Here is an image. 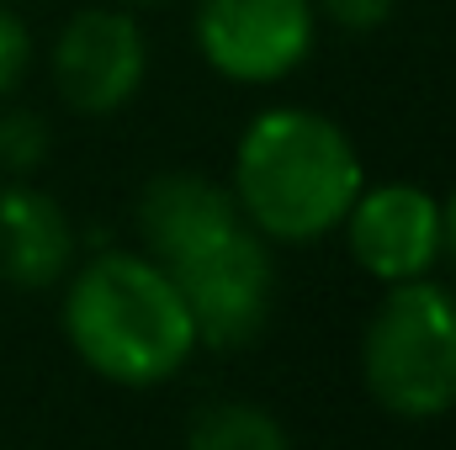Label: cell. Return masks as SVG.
<instances>
[{"instance_id": "1", "label": "cell", "mask_w": 456, "mask_h": 450, "mask_svg": "<svg viewBox=\"0 0 456 450\" xmlns=\"http://www.w3.org/2000/svg\"><path fill=\"white\" fill-rule=\"evenodd\" d=\"M133 218L149 260L175 281L197 344L244 350L260 339L276 297V265L228 186L197 170H165L143 186Z\"/></svg>"}, {"instance_id": "2", "label": "cell", "mask_w": 456, "mask_h": 450, "mask_svg": "<svg viewBox=\"0 0 456 450\" xmlns=\"http://www.w3.org/2000/svg\"><path fill=\"white\" fill-rule=\"evenodd\" d=\"M366 170L335 117L314 107L260 112L233 149V202L265 244H314L335 233Z\"/></svg>"}, {"instance_id": "3", "label": "cell", "mask_w": 456, "mask_h": 450, "mask_svg": "<svg viewBox=\"0 0 456 450\" xmlns=\"http://www.w3.org/2000/svg\"><path fill=\"white\" fill-rule=\"evenodd\" d=\"M64 339L117 387H159L197 355V324L175 281L149 260L107 249L86 260L64 292Z\"/></svg>"}, {"instance_id": "4", "label": "cell", "mask_w": 456, "mask_h": 450, "mask_svg": "<svg viewBox=\"0 0 456 450\" xmlns=\"http://www.w3.org/2000/svg\"><path fill=\"white\" fill-rule=\"evenodd\" d=\"M366 392L409 424L456 408V292L419 276L387 286L361 334Z\"/></svg>"}, {"instance_id": "5", "label": "cell", "mask_w": 456, "mask_h": 450, "mask_svg": "<svg viewBox=\"0 0 456 450\" xmlns=\"http://www.w3.org/2000/svg\"><path fill=\"white\" fill-rule=\"evenodd\" d=\"M197 53L233 85H276L297 75L319 43L314 0H197Z\"/></svg>"}, {"instance_id": "6", "label": "cell", "mask_w": 456, "mask_h": 450, "mask_svg": "<svg viewBox=\"0 0 456 450\" xmlns=\"http://www.w3.org/2000/svg\"><path fill=\"white\" fill-rule=\"evenodd\" d=\"M48 80L59 101L80 117L122 112L143 80H149V37L133 11L117 5H86L75 11L53 48H48Z\"/></svg>"}, {"instance_id": "7", "label": "cell", "mask_w": 456, "mask_h": 450, "mask_svg": "<svg viewBox=\"0 0 456 450\" xmlns=\"http://www.w3.org/2000/svg\"><path fill=\"white\" fill-rule=\"evenodd\" d=\"M340 228L350 260L382 286L419 281L441 260V202L414 181L361 186Z\"/></svg>"}, {"instance_id": "8", "label": "cell", "mask_w": 456, "mask_h": 450, "mask_svg": "<svg viewBox=\"0 0 456 450\" xmlns=\"http://www.w3.org/2000/svg\"><path fill=\"white\" fill-rule=\"evenodd\" d=\"M69 260H75L69 213L48 191L27 181H5L0 186V281L43 292L69 270Z\"/></svg>"}, {"instance_id": "9", "label": "cell", "mask_w": 456, "mask_h": 450, "mask_svg": "<svg viewBox=\"0 0 456 450\" xmlns=\"http://www.w3.org/2000/svg\"><path fill=\"white\" fill-rule=\"evenodd\" d=\"M186 450H292L281 419L260 403H208L186 424Z\"/></svg>"}, {"instance_id": "10", "label": "cell", "mask_w": 456, "mask_h": 450, "mask_svg": "<svg viewBox=\"0 0 456 450\" xmlns=\"http://www.w3.org/2000/svg\"><path fill=\"white\" fill-rule=\"evenodd\" d=\"M43 159H48V122L32 107H5L0 112V170L21 181Z\"/></svg>"}, {"instance_id": "11", "label": "cell", "mask_w": 456, "mask_h": 450, "mask_svg": "<svg viewBox=\"0 0 456 450\" xmlns=\"http://www.w3.org/2000/svg\"><path fill=\"white\" fill-rule=\"evenodd\" d=\"M27 69H32V32L16 16V5L0 0V101L16 96V85L27 80Z\"/></svg>"}, {"instance_id": "12", "label": "cell", "mask_w": 456, "mask_h": 450, "mask_svg": "<svg viewBox=\"0 0 456 450\" xmlns=\"http://www.w3.org/2000/svg\"><path fill=\"white\" fill-rule=\"evenodd\" d=\"M314 11L345 32H377L398 11V0H314Z\"/></svg>"}, {"instance_id": "13", "label": "cell", "mask_w": 456, "mask_h": 450, "mask_svg": "<svg viewBox=\"0 0 456 450\" xmlns=\"http://www.w3.org/2000/svg\"><path fill=\"white\" fill-rule=\"evenodd\" d=\"M441 260L452 265V276H456V191L441 202Z\"/></svg>"}, {"instance_id": "14", "label": "cell", "mask_w": 456, "mask_h": 450, "mask_svg": "<svg viewBox=\"0 0 456 450\" xmlns=\"http://www.w3.org/2000/svg\"><path fill=\"white\" fill-rule=\"evenodd\" d=\"M127 5H165V0H127Z\"/></svg>"}]
</instances>
